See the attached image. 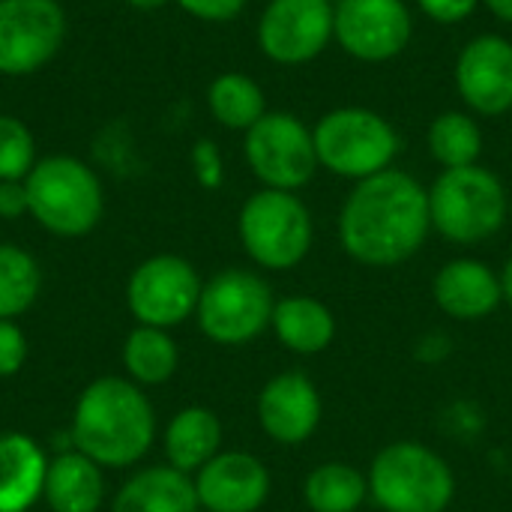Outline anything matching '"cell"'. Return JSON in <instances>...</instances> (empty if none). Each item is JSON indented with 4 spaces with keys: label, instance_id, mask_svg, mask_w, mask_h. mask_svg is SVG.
I'll list each match as a JSON object with an SVG mask.
<instances>
[{
    "label": "cell",
    "instance_id": "4fadbf2b",
    "mask_svg": "<svg viewBox=\"0 0 512 512\" xmlns=\"http://www.w3.org/2000/svg\"><path fill=\"white\" fill-rule=\"evenodd\" d=\"M201 279L195 267L180 255H156L135 267L126 300L132 315L144 327H177L189 315H195L201 300Z\"/></svg>",
    "mask_w": 512,
    "mask_h": 512
},
{
    "label": "cell",
    "instance_id": "d6a6232c",
    "mask_svg": "<svg viewBox=\"0 0 512 512\" xmlns=\"http://www.w3.org/2000/svg\"><path fill=\"white\" fill-rule=\"evenodd\" d=\"M27 213L24 180H0V219H18Z\"/></svg>",
    "mask_w": 512,
    "mask_h": 512
},
{
    "label": "cell",
    "instance_id": "4dcf8cb0",
    "mask_svg": "<svg viewBox=\"0 0 512 512\" xmlns=\"http://www.w3.org/2000/svg\"><path fill=\"white\" fill-rule=\"evenodd\" d=\"M183 12H189L192 18L198 21H213V24H222V21H231L237 18L249 0H174Z\"/></svg>",
    "mask_w": 512,
    "mask_h": 512
},
{
    "label": "cell",
    "instance_id": "d6986e66",
    "mask_svg": "<svg viewBox=\"0 0 512 512\" xmlns=\"http://www.w3.org/2000/svg\"><path fill=\"white\" fill-rule=\"evenodd\" d=\"M276 339L300 357H315L327 351L336 339V318L333 312L309 297V294H294L285 300H276L273 309V324Z\"/></svg>",
    "mask_w": 512,
    "mask_h": 512
},
{
    "label": "cell",
    "instance_id": "9c48e42d",
    "mask_svg": "<svg viewBox=\"0 0 512 512\" xmlns=\"http://www.w3.org/2000/svg\"><path fill=\"white\" fill-rule=\"evenodd\" d=\"M243 156L264 189L282 192L303 189L321 168L312 129L291 111H267L246 132Z\"/></svg>",
    "mask_w": 512,
    "mask_h": 512
},
{
    "label": "cell",
    "instance_id": "836d02e7",
    "mask_svg": "<svg viewBox=\"0 0 512 512\" xmlns=\"http://www.w3.org/2000/svg\"><path fill=\"white\" fill-rule=\"evenodd\" d=\"M498 21L504 24H512V0H480Z\"/></svg>",
    "mask_w": 512,
    "mask_h": 512
},
{
    "label": "cell",
    "instance_id": "cb8c5ba5",
    "mask_svg": "<svg viewBox=\"0 0 512 512\" xmlns=\"http://www.w3.org/2000/svg\"><path fill=\"white\" fill-rule=\"evenodd\" d=\"M366 498V474L345 462H324L309 471L303 483V501L312 512H357L366 504Z\"/></svg>",
    "mask_w": 512,
    "mask_h": 512
},
{
    "label": "cell",
    "instance_id": "44dd1931",
    "mask_svg": "<svg viewBox=\"0 0 512 512\" xmlns=\"http://www.w3.org/2000/svg\"><path fill=\"white\" fill-rule=\"evenodd\" d=\"M42 495L54 512H96L105 495L102 471L84 453H63L48 462Z\"/></svg>",
    "mask_w": 512,
    "mask_h": 512
},
{
    "label": "cell",
    "instance_id": "30bf717a",
    "mask_svg": "<svg viewBox=\"0 0 512 512\" xmlns=\"http://www.w3.org/2000/svg\"><path fill=\"white\" fill-rule=\"evenodd\" d=\"M414 36V15L405 0H336L333 39L360 63L399 57Z\"/></svg>",
    "mask_w": 512,
    "mask_h": 512
},
{
    "label": "cell",
    "instance_id": "ffe728a7",
    "mask_svg": "<svg viewBox=\"0 0 512 512\" xmlns=\"http://www.w3.org/2000/svg\"><path fill=\"white\" fill-rule=\"evenodd\" d=\"M198 492L189 474L177 468H147L135 474L114 498L111 512H198Z\"/></svg>",
    "mask_w": 512,
    "mask_h": 512
},
{
    "label": "cell",
    "instance_id": "83f0119b",
    "mask_svg": "<svg viewBox=\"0 0 512 512\" xmlns=\"http://www.w3.org/2000/svg\"><path fill=\"white\" fill-rule=\"evenodd\" d=\"M36 162L30 129L12 114H0V180H24Z\"/></svg>",
    "mask_w": 512,
    "mask_h": 512
},
{
    "label": "cell",
    "instance_id": "603a6c76",
    "mask_svg": "<svg viewBox=\"0 0 512 512\" xmlns=\"http://www.w3.org/2000/svg\"><path fill=\"white\" fill-rule=\"evenodd\" d=\"M207 108L219 126L249 132L267 114V99L255 78L243 72H222L207 87Z\"/></svg>",
    "mask_w": 512,
    "mask_h": 512
},
{
    "label": "cell",
    "instance_id": "ac0fdd59",
    "mask_svg": "<svg viewBox=\"0 0 512 512\" xmlns=\"http://www.w3.org/2000/svg\"><path fill=\"white\" fill-rule=\"evenodd\" d=\"M45 453L18 432L0 435V512H24L45 486Z\"/></svg>",
    "mask_w": 512,
    "mask_h": 512
},
{
    "label": "cell",
    "instance_id": "3957f363",
    "mask_svg": "<svg viewBox=\"0 0 512 512\" xmlns=\"http://www.w3.org/2000/svg\"><path fill=\"white\" fill-rule=\"evenodd\" d=\"M432 231L456 246H477L492 240L510 216V195L501 177L489 168L465 165L447 168L429 186Z\"/></svg>",
    "mask_w": 512,
    "mask_h": 512
},
{
    "label": "cell",
    "instance_id": "9a60e30c",
    "mask_svg": "<svg viewBox=\"0 0 512 512\" xmlns=\"http://www.w3.org/2000/svg\"><path fill=\"white\" fill-rule=\"evenodd\" d=\"M324 417L318 387L303 372H282L270 378L258 396V420L267 438L282 447L306 444Z\"/></svg>",
    "mask_w": 512,
    "mask_h": 512
},
{
    "label": "cell",
    "instance_id": "52a82bcc",
    "mask_svg": "<svg viewBox=\"0 0 512 512\" xmlns=\"http://www.w3.org/2000/svg\"><path fill=\"white\" fill-rule=\"evenodd\" d=\"M237 234L246 255L264 270H294L306 261L315 225L297 192L258 189L237 216Z\"/></svg>",
    "mask_w": 512,
    "mask_h": 512
},
{
    "label": "cell",
    "instance_id": "7402d4cb",
    "mask_svg": "<svg viewBox=\"0 0 512 512\" xmlns=\"http://www.w3.org/2000/svg\"><path fill=\"white\" fill-rule=\"evenodd\" d=\"M219 444H222V423L207 408H183L165 429L168 465L183 474L201 471L210 459H216Z\"/></svg>",
    "mask_w": 512,
    "mask_h": 512
},
{
    "label": "cell",
    "instance_id": "5bb4252c",
    "mask_svg": "<svg viewBox=\"0 0 512 512\" xmlns=\"http://www.w3.org/2000/svg\"><path fill=\"white\" fill-rule=\"evenodd\" d=\"M456 93L471 114L504 117L512 111V42L501 33H480L456 57Z\"/></svg>",
    "mask_w": 512,
    "mask_h": 512
},
{
    "label": "cell",
    "instance_id": "e575fe53",
    "mask_svg": "<svg viewBox=\"0 0 512 512\" xmlns=\"http://www.w3.org/2000/svg\"><path fill=\"white\" fill-rule=\"evenodd\" d=\"M501 288H504V303L512 309V255L501 270Z\"/></svg>",
    "mask_w": 512,
    "mask_h": 512
},
{
    "label": "cell",
    "instance_id": "5b68a950",
    "mask_svg": "<svg viewBox=\"0 0 512 512\" xmlns=\"http://www.w3.org/2000/svg\"><path fill=\"white\" fill-rule=\"evenodd\" d=\"M318 165L345 180H366L393 168L402 141L393 123L363 105H342L327 111L315 126Z\"/></svg>",
    "mask_w": 512,
    "mask_h": 512
},
{
    "label": "cell",
    "instance_id": "484cf974",
    "mask_svg": "<svg viewBox=\"0 0 512 512\" xmlns=\"http://www.w3.org/2000/svg\"><path fill=\"white\" fill-rule=\"evenodd\" d=\"M123 363L141 384H165L177 372V345L159 327H135L123 345Z\"/></svg>",
    "mask_w": 512,
    "mask_h": 512
},
{
    "label": "cell",
    "instance_id": "1f68e13d",
    "mask_svg": "<svg viewBox=\"0 0 512 512\" xmlns=\"http://www.w3.org/2000/svg\"><path fill=\"white\" fill-rule=\"evenodd\" d=\"M417 6L426 18L450 27V24H462L465 18H471L480 0H417Z\"/></svg>",
    "mask_w": 512,
    "mask_h": 512
},
{
    "label": "cell",
    "instance_id": "7c38bea8",
    "mask_svg": "<svg viewBox=\"0 0 512 512\" xmlns=\"http://www.w3.org/2000/svg\"><path fill=\"white\" fill-rule=\"evenodd\" d=\"M255 36L261 54L279 66L312 63L333 42V0H270Z\"/></svg>",
    "mask_w": 512,
    "mask_h": 512
},
{
    "label": "cell",
    "instance_id": "4316f807",
    "mask_svg": "<svg viewBox=\"0 0 512 512\" xmlns=\"http://www.w3.org/2000/svg\"><path fill=\"white\" fill-rule=\"evenodd\" d=\"M42 288L39 264L30 252L0 243V318H15L33 306Z\"/></svg>",
    "mask_w": 512,
    "mask_h": 512
},
{
    "label": "cell",
    "instance_id": "7a4b0ae2",
    "mask_svg": "<svg viewBox=\"0 0 512 512\" xmlns=\"http://www.w3.org/2000/svg\"><path fill=\"white\" fill-rule=\"evenodd\" d=\"M153 435L156 417L147 396L123 378L93 381L75 405L72 441L96 465H135L150 450Z\"/></svg>",
    "mask_w": 512,
    "mask_h": 512
},
{
    "label": "cell",
    "instance_id": "277c9868",
    "mask_svg": "<svg viewBox=\"0 0 512 512\" xmlns=\"http://www.w3.org/2000/svg\"><path fill=\"white\" fill-rule=\"evenodd\" d=\"M369 498L384 512H447L456 477L444 456L417 441L387 444L369 468Z\"/></svg>",
    "mask_w": 512,
    "mask_h": 512
},
{
    "label": "cell",
    "instance_id": "8fae6325",
    "mask_svg": "<svg viewBox=\"0 0 512 512\" xmlns=\"http://www.w3.org/2000/svg\"><path fill=\"white\" fill-rule=\"evenodd\" d=\"M66 12L57 0H0V75H33L60 51Z\"/></svg>",
    "mask_w": 512,
    "mask_h": 512
},
{
    "label": "cell",
    "instance_id": "e0dca14e",
    "mask_svg": "<svg viewBox=\"0 0 512 512\" xmlns=\"http://www.w3.org/2000/svg\"><path fill=\"white\" fill-rule=\"evenodd\" d=\"M435 306L456 321H483L504 303L501 273L477 258H456L432 279Z\"/></svg>",
    "mask_w": 512,
    "mask_h": 512
},
{
    "label": "cell",
    "instance_id": "6da1fadb",
    "mask_svg": "<svg viewBox=\"0 0 512 512\" xmlns=\"http://www.w3.org/2000/svg\"><path fill=\"white\" fill-rule=\"evenodd\" d=\"M336 231L351 261L399 267L423 249L432 231L429 189L399 168L366 177L342 201Z\"/></svg>",
    "mask_w": 512,
    "mask_h": 512
},
{
    "label": "cell",
    "instance_id": "8992f818",
    "mask_svg": "<svg viewBox=\"0 0 512 512\" xmlns=\"http://www.w3.org/2000/svg\"><path fill=\"white\" fill-rule=\"evenodd\" d=\"M27 213L57 237H84L102 219V183L75 156H45L24 177Z\"/></svg>",
    "mask_w": 512,
    "mask_h": 512
},
{
    "label": "cell",
    "instance_id": "d4e9b609",
    "mask_svg": "<svg viewBox=\"0 0 512 512\" xmlns=\"http://www.w3.org/2000/svg\"><path fill=\"white\" fill-rule=\"evenodd\" d=\"M426 144L432 159L447 168H465L477 165L483 156V129L474 120L471 111H441L426 132Z\"/></svg>",
    "mask_w": 512,
    "mask_h": 512
},
{
    "label": "cell",
    "instance_id": "2e32d148",
    "mask_svg": "<svg viewBox=\"0 0 512 512\" xmlns=\"http://www.w3.org/2000/svg\"><path fill=\"white\" fill-rule=\"evenodd\" d=\"M270 486V471L249 453H219L195 477L198 504L207 512H258Z\"/></svg>",
    "mask_w": 512,
    "mask_h": 512
},
{
    "label": "cell",
    "instance_id": "ba28073f",
    "mask_svg": "<svg viewBox=\"0 0 512 512\" xmlns=\"http://www.w3.org/2000/svg\"><path fill=\"white\" fill-rule=\"evenodd\" d=\"M273 288L249 270H222L198 300V327L216 345H246L273 324Z\"/></svg>",
    "mask_w": 512,
    "mask_h": 512
},
{
    "label": "cell",
    "instance_id": "f546056e",
    "mask_svg": "<svg viewBox=\"0 0 512 512\" xmlns=\"http://www.w3.org/2000/svg\"><path fill=\"white\" fill-rule=\"evenodd\" d=\"M24 357H27V339H24V333L12 321L0 318V378L15 375L21 369Z\"/></svg>",
    "mask_w": 512,
    "mask_h": 512
},
{
    "label": "cell",
    "instance_id": "d590c367",
    "mask_svg": "<svg viewBox=\"0 0 512 512\" xmlns=\"http://www.w3.org/2000/svg\"><path fill=\"white\" fill-rule=\"evenodd\" d=\"M132 6H138V9H156V6H162L165 0H129Z\"/></svg>",
    "mask_w": 512,
    "mask_h": 512
},
{
    "label": "cell",
    "instance_id": "f1b7e54d",
    "mask_svg": "<svg viewBox=\"0 0 512 512\" xmlns=\"http://www.w3.org/2000/svg\"><path fill=\"white\" fill-rule=\"evenodd\" d=\"M189 162H192V174L195 180L204 186V189H219L222 180H225V162H222V150L216 141L210 138H201L192 144V153H189Z\"/></svg>",
    "mask_w": 512,
    "mask_h": 512
}]
</instances>
